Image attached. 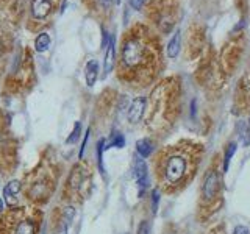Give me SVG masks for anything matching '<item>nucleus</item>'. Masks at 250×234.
Here are the masks:
<instances>
[{"label": "nucleus", "instance_id": "14", "mask_svg": "<svg viewBox=\"0 0 250 234\" xmlns=\"http://www.w3.org/2000/svg\"><path fill=\"white\" fill-rule=\"evenodd\" d=\"M236 150H238V144L236 142H230L229 145L225 147V152H224V166H222L224 174H227V172H229L230 161L233 158V155L236 153Z\"/></svg>", "mask_w": 250, "mask_h": 234}, {"label": "nucleus", "instance_id": "6", "mask_svg": "<svg viewBox=\"0 0 250 234\" xmlns=\"http://www.w3.org/2000/svg\"><path fill=\"white\" fill-rule=\"evenodd\" d=\"M133 176H135L136 183L141 189V195L143 192L147 189V184H148V169H147V164L146 161L141 158H136L135 159V166H133Z\"/></svg>", "mask_w": 250, "mask_h": 234}, {"label": "nucleus", "instance_id": "7", "mask_svg": "<svg viewBox=\"0 0 250 234\" xmlns=\"http://www.w3.org/2000/svg\"><path fill=\"white\" fill-rule=\"evenodd\" d=\"M53 11V0H31V16L38 20H44Z\"/></svg>", "mask_w": 250, "mask_h": 234}, {"label": "nucleus", "instance_id": "22", "mask_svg": "<svg viewBox=\"0 0 250 234\" xmlns=\"http://www.w3.org/2000/svg\"><path fill=\"white\" fill-rule=\"evenodd\" d=\"M146 0H130V6L133 8V10H141L144 5Z\"/></svg>", "mask_w": 250, "mask_h": 234}, {"label": "nucleus", "instance_id": "9", "mask_svg": "<svg viewBox=\"0 0 250 234\" xmlns=\"http://www.w3.org/2000/svg\"><path fill=\"white\" fill-rule=\"evenodd\" d=\"M22 189V183L18 181V179H13V181H10L3 189V197H5V201L6 205L13 208L18 205V195Z\"/></svg>", "mask_w": 250, "mask_h": 234}, {"label": "nucleus", "instance_id": "17", "mask_svg": "<svg viewBox=\"0 0 250 234\" xmlns=\"http://www.w3.org/2000/svg\"><path fill=\"white\" fill-rule=\"evenodd\" d=\"M124 145H125V137H124L122 133H113V135H111V140H109V142H108L106 148H109V147L122 148Z\"/></svg>", "mask_w": 250, "mask_h": 234}, {"label": "nucleus", "instance_id": "27", "mask_svg": "<svg viewBox=\"0 0 250 234\" xmlns=\"http://www.w3.org/2000/svg\"><path fill=\"white\" fill-rule=\"evenodd\" d=\"M124 234H127V233H124Z\"/></svg>", "mask_w": 250, "mask_h": 234}, {"label": "nucleus", "instance_id": "25", "mask_svg": "<svg viewBox=\"0 0 250 234\" xmlns=\"http://www.w3.org/2000/svg\"><path fill=\"white\" fill-rule=\"evenodd\" d=\"M2 213H3V201L0 198V215H2Z\"/></svg>", "mask_w": 250, "mask_h": 234}, {"label": "nucleus", "instance_id": "15", "mask_svg": "<svg viewBox=\"0 0 250 234\" xmlns=\"http://www.w3.org/2000/svg\"><path fill=\"white\" fill-rule=\"evenodd\" d=\"M50 45V36L47 33H39L35 39V49L36 52H45Z\"/></svg>", "mask_w": 250, "mask_h": 234}, {"label": "nucleus", "instance_id": "8", "mask_svg": "<svg viewBox=\"0 0 250 234\" xmlns=\"http://www.w3.org/2000/svg\"><path fill=\"white\" fill-rule=\"evenodd\" d=\"M146 105H147L146 97L133 98V101L128 106V111H127V117H128L130 123H138L141 119H143V116L146 113Z\"/></svg>", "mask_w": 250, "mask_h": 234}, {"label": "nucleus", "instance_id": "26", "mask_svg": "<svg viewBox=\"0 0 250 234\" xmlns=\"http://www.w3.org/2000/svg\"><path fill=\"white\" fill-rule=\"evenodd\" d=\"M249 128H250V120H249Z\"/></svg>", "mask_w": 250, "mask_h": 234}, {"label": "nucleus", "instance_id": "21", "mask_svg": "<svg viewBox=\"0 0 250 234\" xmlns=\"http://www.w3.org/2000/svg\"><path fill=\"white\" fill-rule=\"evenodd\" d=\"M138 234H150V225L147 220H143L138 226Z\"/></svg>", "mask_w": 250, "mask_h": 234}, {"label": "nucleus", "instance_id": "24", "mask_svg": "<svg viewBox=\"0 0 250 234\" xmlns=\"http://www.w3.org/2000/svg\"><path fill=\"white\" fill-rule=\"evenodd\" d=\"M97 2L102 8H104V10H109L113 5V0H97Z\"/></svg>", "mask_w": 250, "mask_h": 234}, {"label": "nucleus", "instance_id": "1", "mask_svg": "<svg viewBox=\"0 0 250 234\" xmlns=\"http://www.w3.org/2000/svg\"><path fill=\"white\" fill-rule=\"evenodd\" d=\"M203 158V145L180 140L161 148L155 156L153 169L160 192L178 194L192 183Z\"/></svg>", "mask_w": 250, "mask_h": 234}, {"label": "nucleus", "instance_id": "12", "mask_svg": "<svg viewBox=\"0 0 250 234\" xmlns=\"http://www.w3.org/2000/svg\"><path fill=\"white\" fill-rule=\"evenodd\" d=\"M136 152L141 158H148V156L152 155L153 152V144L152 140L148 137H144V139H139L136 142Z\"/></svg>", "mask_w": 250, "mask_h": 234}, {"label": "nucleus", "instance_id": "16", "mask_svg": "<svg viewBox=\"0 0 250 234\" xmlns=\"http://www.w3.org/2000/svg\"><path fill=\"white\" fill-rule=\"evenodd\" d=\"M67 228H69V222L64 218V215H60L58 222L55 223L53 228V234H67Z\"/></svg>", "mask_w": 250, "mask_h": 234}, {"label": "nucleus", "instance_id": "20", "mask_svg": "<svg viewBox=\"0 0 250 234\" xmlns=\"http://www.w3.org/2000/svg\"><path fill=\"white\" fill-rule=\"evenodd\" d=\"M158 203H160V191L153 189L152 191V211H153V214H156V211H158Z\"/></svg>", "mask_w": 250, "mask_h": 234}, {"label": "nucleus", "instance_id": "23", "mask_svg": "<svg viewBox=\"0 0 250 234\" xmlns=\"http://www.w3.org/2000/svg\"><path fill=\"white\" fill-rule=\"evenodd\" d=\"M233 234H250V233H249V228H247V226H244V225H238L236 228L233 230Z\"/></svg>", "mask_w": 250, "mask_h": 234}, {"label": "nucleus", "instance_id": "10", "mask_svg": "<svg viewBox=\"0 0 250 234\" xmlns=\"http://www.w3.org/2000/svg\"><path fill=\"white\" fill-rule=\"evenodd\" d=\"M84 78H86V84L94 86L99 78V62L96 59H89L86 62L84 67Z\"/></svg>", "mask_w": 250, "mask_h": 234}, {"label": "nucleus", "instance_id": "18", "mask_svg": "<svg viewBox=\"0 0 250 234\" xmlns=\"http://www.w3.org/2000/svg\"><path fill=\"white\" fill-rule=\"evenodd\" d=\"M105 145V140L100 139L99 144H97V164H99V170L100 174H105V169H104V156H102V153H104V147Z\"/></svg>", "mask_w": 250, "mask_h": 234}, {"label": "nucleus", "instance_id": "2", "mask_svg": "<svg viewBox=\"0 0 250 234\" xmlns=\"http://www.w3.org/2000/svg\"><path fill=\"white\" fill-rule=\"evenodd\" d=\"M39 217L33 208L13 206L0 217V234H38Z\"/></svg>", "mask_w": 250, "mask_h": 234}, {"label": "nucleus", "instance_id": "4", "mask_svg": "<svg viewBox=\"0 0 250 234\" xmlns=\"http://www.w3.org/2000/svg\"><path fill=\"white\" fill-rule=\"evenodd\" d=\"M219 191H221V178H219V172L217 169H211L208 170V174L203 178V184H202V205L203 206H209L216 201L219 197Z\"/></svg>", "mask_w": 250, "mask_h": 234}, {"label": "nucleus", "instance_id": "11", "mask_svg": "<svg viewBox=\"0 0 250 234\" xmlns=\"http://www.w3.org/2000/svg\"><path fill=\"white\" fill-rule=\"evenodd\" d=\"M114 36L111 35L109 36V41H108V45H106V53H105V61H104V72L105 75H108L109 72L113 70V66H114Z\"/></svg>", "mask_w": 250, "mask_h": 234}, {"label": "nucleus", "instance_id": "3", "mask_svg": "<svg viewBox=\"0 0 250 234\" xmlns=\"http://www.w3.org/2000/svg\"><path fill=\"white\" fill-rule=\"evenodd\" d=\"M146 45L136 38L128 39L122 47V66L128 70H136L146 62Z\"/></svg>", "mask_w": 250, "mask_h": 234}, {"label": "nucleus", "instance_id": "5", "mask_svg": "<svg viewBox=\"0 0 250 234\" xmlns=\"http://www.w3.org/2000/svg\"><path fill=\"white\" fill-rule=\"evenodd\" d=\"M89 183V174L88 170H84L82 164H78L72 169L69 176V187L72 192H82L83 187Z\"/></svg>", "mask_w": 250, "mask_h": 234}, {"label": "nucleus", "instance_id": "19", "mask_svg": "<svg viewBox=\"0 0 250 234\" xmlns=\"http://www.w3.org/2000/svg\"><path fill=\"white\" fill-rule=\"evenodd\" d=\"M80 133H82V125H80V122H77L75 127H74V131L70 133V136L67 137L66 142L67 144H75L78 140V137H80Z\"/></svg>", "mask_w": 250, "mask_h": 234}, {"label": "nucleus", "instance_id": "13", "mask_svg": "<svg viewBox=\"0 0 250 234\" xmlns=\"http://www.w3.org/2000/svg\"><path fill=\"white\" fill-rule=\"evenodd\" d=\"M180 45H182V36H180V31H175V35L170 38V41L167 44V57L169 58H177L178 57Z\"/></svg>", "mask_w": 250, "mask_h": 234}]
</instances>
